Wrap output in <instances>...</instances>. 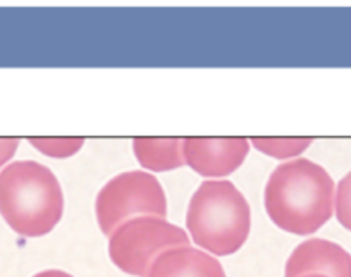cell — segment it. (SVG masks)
I'll use <instances>...</instances> for the list:
<instances>
[{"label":"cell","mask_w":351,"mask_h":277,"mask_svg":"<svg viewBox=\"0 0 351 277\" xmlns=\"http://www.w3.org/2000/svg\"><path fill=\"white\" fill-rule=\"evenodd\" d=\"M263 204L279 229L313 234L332 217L334 181L322 165L295 158L274 169L265 184Z\"/></svg>","instance_id":"cell-1"},{"label":"cell","mask_w":351,"mask_h":277,"mask_svg":"<svg viewBox=\"0 0 351 277\" xmlns=\"http://www.w3.org/2000/svg\"><path fill=\"white\" fill-rule=\"evenodd\" d=\"M62 212V188L47 165L18 160L0 171V215L14 232L25 238L49 234Z\"/></svg>","instance_id":"cell-2"},{"label":"cell","mask_w":351,"mask_h":277,"mask_svg":"<svg viewBox=\"0 0 351 277\" xmlns=\"http://www.w3.org/2000/svg\"><path fill=\"white\" fill-rule=\"evenodd\" d=\"M186 226L191 239L205 252L232 255L248 239L250 205L231 181H205L188 205Z\"/></svg>","instance_id":"cell-3"},{"label":"cell","mask_w":351,"mask_h":277,"mask_svg":"<svg viewBox=\"0 0 351 277\" xmlns=\"http://www.w3.org/2000/svg\"><path fill=\"white\" fill-rule=\"evenodd\" d=\"M178 246H190V238L180 226L164 217L143 215L124 222L110 234L109 255L123 272L148 277L155 260Z\"/></svg>","instance_id":"cell-4"},{"label":"cell","mask_w":351,"mask_h":277,"mask_svg":"<svg viewBox=\"0 0 351 277\" xmlns=\"http://www.w3.org/2000/svg\"><path fill=\"white\" fill-rule=\"evenodd\" d=\"M100 231L110 236L134 217L167 214V200L157 178L145 171H128L106 182L95 200Z\"/></svg>","instance_id":"cell-5"},{"label":"cell","mask_w":351,"mask_h":277,"mask_svg":"<svg viewBox=\"0 0 351 277\" xmlns=\"http://www.w3.org/2000/svg\"><path fill=\"white\" fill-rule=\"evenodd\" d=\"M250 152L246 138H188L183 140L184 162L205 178L234 172Z\"/></svg>","instance_id":"cell-6"},{"label":"cell","mask_w":351,"mask_h":277,"mask_svg":"<svg viewBox=\"0 0 351 277\" xmlns=\"http://www.w3.org/2000/svg\"><path fill=\"white\" fill-rule=\"evenodd\" d=\"M351 277V255L337 243L312 238L300 243L286 262L285 277Z\"/></svg>","instance_id":"cell-7"},{"label":"cell","mask_w":351,"mask_h":277,"mask_svg":"<svg viewBox=\"0 0 351 277\" xmlns=\"http://www.w3.org/2000/svg\"><path fill=\"white\" fill-rule=\"evenodd\" d=\"M148 277H226L215 256L191 246H178L162 253Z\"/></svg>","instance_id":"cell-8"},{"label":"cell","mask_w":351,"mask_h":277,"mask_svg":"<svg viewBox=\"0 0 351 277\" xmlns=\"http://www.w3.org/2000/svg\"><path fill=\"white\" fill-rule=\"evenodd\" d=\"M133 150L138 162L148 171L165 172L183 167V140H155V138H136Z\"/></svg>","instance_id":"cell-9"},{"label":"cell","mask_w":351,"mask_h":277,"mask_svg":"<svg viewBox=\"0 0 351 277\" xmlns=\"http://www.w3.org/2000/svg\"><path fill=\"white\" fill-rule=\"evenodd\" d=\"M256 150L274 158H291L303 154L312 145L310 138H252Z\"/></svg>","instance_id":"cell-10"},{"label":"cell","mask_w":351,"mask_h":277,"mask_svg":"<svg viewBox=\"0 0 351 277\" xmlns=\"http://www.w3.org/2000/svg\"><path fill=\"white\" fill-rule=\"evenodd\" d=\"M28 141L43 155L53 158L73 157L84 143L83 138H29Z\"/></svg>","instance_id":"cell-11"},{"label":"cell","mask_w":351,"mask_h":277,"mask_svg":"<svg viewBox=\"0 0 351 277\" xmlns=\"http://www.w3.org/2000/svg\"><path fill=\"white\" fill-rule=\"evenodd\" d=\"M334 210L339 224L351 231V171L337 182L334 193Z\"/></svg>","instance_id":"cell-12"},{"label":"cell","mask_w":351,"mask_h":277,"mask_svg":"<svg viewBox=\"0 0 351 277\" xmlns=\"http://www.w3.org/2000/svg\"><path fill=\"white\" fill-rule=\"evenodd\" d=\"M18 147L19 140H16V138H0V167L14 155Z\"/></svg>","instance_id":"cell-13"},{"label":"cell","mask_w":351,"mask_h":277,"mask_svg":"<svg viewBox=\"0 0 351 277\" xmlns=\"http://www.w3.org/2000/svg\"><path fill=\"white\" fill-rule=\"evenodd\" d=\"M33 277H73L71 274L64 272V270H56V269H50V270H43V272L35 274Z\"/></svg>","instance_id":"cell-14"},{"label":"cell","mask_w":351,"mask_h":277,"mask_svg":"<svg viewBox=\"0 0 351 277\" xmlns=\"http://www.w3.org/2000/svg\"><path fill=\"white\" fill-rule=\"evenodd\" d=\"M305 277H326V276H305Z\"/></svg>","instance_id":"cell-15"}]
</instances>
